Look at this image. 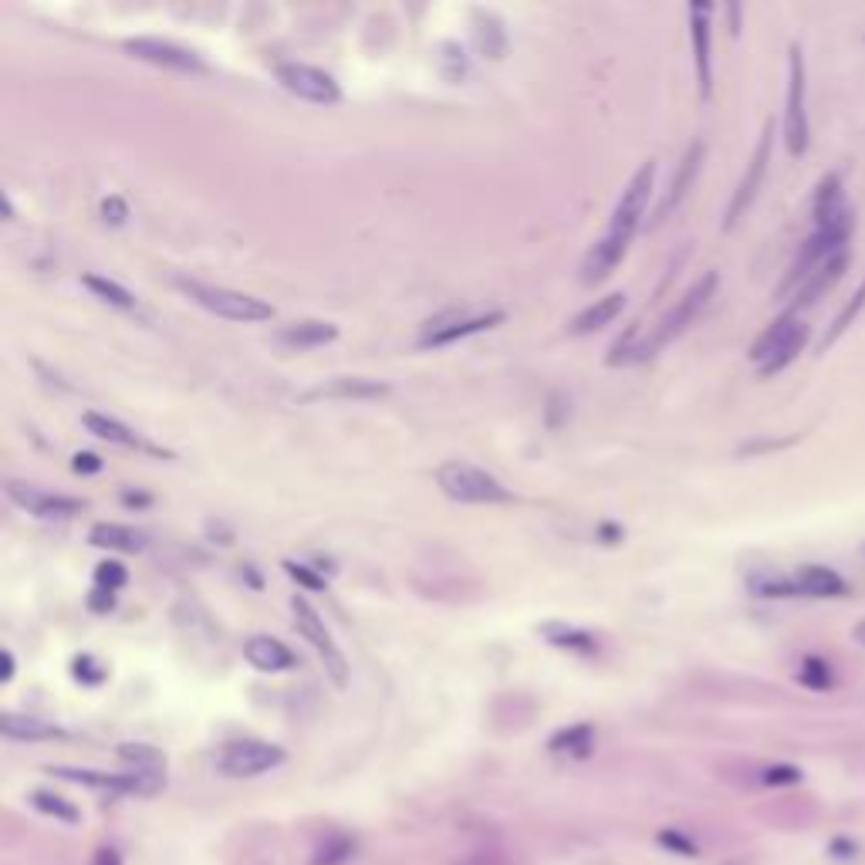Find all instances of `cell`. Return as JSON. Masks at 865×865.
<instances>
[{
  "mask_svg": "<svg viewBox=\"0 0 865 865\" xmlns=\"http://www.w3.org/2000/svg\"><path fill=\"white\" fill-rule=\"evenodd\" d=\"M653 183H656V163L649 159V163H642L636 169V176H632L629 186L622 190L605 234L595 240L592 251L585 254V261H582V281L585 284L605 281L615 267H619L622 257H626L632 237H636V230L642 227V217H646V210H649Z\"/></svg>",
  "mask_w": 865,
  "mask_h": 865,
  "instance_id": "1",
  "label": "cell"
},
{
  "mask_svg": "<svg viewBox=\"0 0 865 865\" xmlns=\"http://www.w3.org/2000/svg\"><path fill=\"white\" fill-rule=\"evenodd\" d=\"M808 325L801 321L795 311H784L764 328V335L751 345V362L757 365L761 376H778L781 369H788L798 359V352L808 342Z\"/></svg>",
  "mask_w": 865,
  "mask_h": 865,
  "instance_id": "2",
  "label": "cell"
},
{
  "mask_svg": "<svg viewBox=\"0 0 865 865\" xmlns=\"http://www.w3.org/2000/svg\"><path fill=\"white\" fill-rule=\"evenodd\" d=\"M717 284H720V274L717 271H707L703 278L693 284L690 291L683 294L676 305L666 311V318L656 325V332L649 338H639V349H636V362L649 359V355H656L663 345H670L673 338H680L686 328L693 325V321L700 318V311L710 305V298L717 294Z\"/></svg>",
  "mask_w": 865,
  "mask_h": 865,
  "instance_id": "3",
  "label": "cell"
},
{
  "mask_svg": "<svg viewBox=\"0 0 865 865\" xmlns=\"http://www.w3.org/2000/svg\"><path fill=\"white\" fill-rule=\"evenodd\" d=\"M176 288H180L190 301H196L200 308H207L210 315H217V318L244 321V325L274 318V308L267 305V301L254 298V294H244V291H234V288H220V284H203V281H193V278H176Z\"/></svg>",
  "mask_w": 865,
  "mask_h": 865,
  "instance_id": "4",
  "label": "cell"
},
{
  "mask_svg": "<svg viewBox=\"0 0 865 865\" xmlns=\"http://www.w3.org/2000/svg\"><path fill=\"white\" fill-rule=\"evenodd\" d=\"M436 484L450 501L460 504H507L511 501V490L487 470L474 467L467 460H447L436 470Z\"/></svg>",
  "mask_w": 865,
  "mask_h": 865,
  "instance_id": "5",
  "label": "cell"
},
{
  "mask_svg": "<svg viewBox=\"0 0 865 865\" xmlns=\"http://www.w3.org/2000/svg\"><path fill=\"white\" fill-rule=\"evenodd\" d=\"M291 612H294V626H298V632L305 636L311 646H315L318 659L325 663V673L332 676V683L342 690V686H349V663H345L342 649H338L335 636L328 632V626L321 622V615L315 612V605H311L305 595H294L291 599Z\"/></svg>",
  "mask_w": 865,
  "mask_h": 865,
  "instance_id": "6",
  "label": "cell"
},
{
  "mask_svg": "<svg viewBox=\"0 0 865 865\" xmlns=\"http://www.w3.org/2000/svg\"><path fill=\"white\" fill-rule=\"evenodd\" d=\"M784 146L791 156H805L808 149V112H805V55L801 44L788 51V109H784Z\"/></svg>",
  "mask_w": 865,
  "mask_h": 865,
  "instance_id": "7",
  "label": "cell"
},
{
  "mask_svg": "<svg viewBox=\"0 0 865 865\" xmlns=\"http://www.w3.org/2000/svg\"><path fill=\"white\" fill-rule=\"evenodd\" d=\"M771 146H774V122H764V132H761V139H757V146H754L751 163H747L744 176H740L737 190H734V196H730V203H727L724 230H734V227H737V220L744 217L747 207H751V203H754V196H757V190H761L764 176H768Z\"/></svg>",
  "mask_w": 865,
  "mask_h": 865,
  "instance_id": "8",
  "label": "cell"
},
{
  "mask_svg": "<svg viewBox=\"0 0 865 865\" xmlns=\"http://www.w3.org/2000/svg\"><path fill=\"white\" fill-rule=\"evenodd\" d=\"M278 764H284V751L278 744H264V740H234L217 757V768L227 778H257Z\"/></svg>",
  "mask_w": 865,
  "mask_h": 865,
  "instance_id": "9",
  "label": "cell"
},
{
  "mask_svg": "<svg viewBox=\"0 0 865 865\" xmlns=\"http://www.w3.org/2000/svg\"><path fill=\"white\" fill-rule=\"evenodd\" d=\"M278 82L288 88L291 95L305 98V102H315V105H332L342 98L338 92V82L328 71H321L315 65H305V61H284V65L274 68Z\"/></svg>",
  "mask_w": 865,
  "mask_h": 865,
  "instance_id": "10",
  "label": "cell"
},
{
  "mask_svg": "<svg viewBox=\"0 0 865 865\" xmlns=\"http://www.w3.org/2000/svg\"><path fill=\"white\" fill-rule=\"evenodd\" d=\"M7 497L24 507L34 517H44V521H65V517H75L85 511L82 497H65V494H51V490H41L34 484H21V480H7Z\"/></svg>",
  "mask_w": 865,
  "mask_h": 865,
  "instance_id": "11",
  "label": "cell"
},
{
  "mask_svg": "<svg viewBox=\"0 0 865 865\" xmlns=\"http://www.w3.org/2000/svg\"><path fill=\"white\" fill-rule=\"evenodd\" d=\"M122 48L129 51L132 58L139 61H149V65H159V68H173V71H190V75H203L207 65L193 55V51L180 48L173 41H159V38H129Z\"/></svg>",
  "mask_w": 865,
  "mask_h": 865,
  "instance_id": "12",
  "label": "cell"
},
{
  "mask_svg": "<svg viewBox=\"0 0 865 865\" xmlns=\"http://www.w3.org/2000/svg\"><path fill=\"white\" fill-rule=\"evenodd\" d=\"M710 4H690V38H693V61H697V88L700 98L710 102L713 95V68H710Z\"/></svg>",
  "mask_w": 865,
  "mask_h": 865,
  "instance_id": "13",
  "label": "cell"
},
{
  "mask_svg": "<svg viewBox=\"0 0 865 865\" xmlns=\"http://www.w3.org/2000/svg\"><path fill=\"white\" fill-rule=\"evenodd\" d=\"M838 224H855V213L845 203L842 176L825 173L815 193V227H838Z\"/></svg>",
  "mask_w": 865,
  "mask_h": 865,
  "instance_id": "14",
  "label": "cell"
},
{
  "mask_svg": "<svg viewBox=\"0 0 865 865\" xmlns=\"http://www.w3.org/2000/svg\"><path fill=\"white\" fill-rule=\"evenodd\" d=\"M703 156H707V146H703V142H693V146L686 149V156L680 159V166H676V176H673L670 190H666L663 203L656 207V224H663V220L683 203V196L690 193V186H693V180H697V173H700Z\"/></svg>",
  "mask_w": 865,
  "mask_h": 865,
  "instance_id": "15",
  "label": "cell"
},
{
  "mask_svg": "<svg viewBox=\"0 0 865 865\" xmlns=\"http://www.w3.org/2000/svg\"><path fill=\"white\" fill-rule=\"evenodd\" d=\"M389 386L386 382H376V379H362V376H338V379H328L321 386L308 389L301 396V403H315V399H379L386 396Z\"/></svg>",
  "mask_w": 865,
  "mask_h": 865,
  "instance_id": "16",
  "label": "cell"
},
{
  "mask_svg": "<svg viewBox=\"0 0 865 865\" xmlns=\"http://www.w3.org/2000/svg\"><path fill=\"white\" fill-rule=\"evenodd\" d=\"M504 321V311H490V315H477V318H453V321H440V325H430L426 335L419 338L423 349L430 345H450L457 338H467V335H477V332H487V328L501 325Z\"/></svg>",
  "mask_w": 865,
  "mask_h": 865,
  "instance_id": "17",
  "label": "cell"
},
{
  "mask_svg": "<svg viewBox=\"0 0 865 865\" xmlns=\"http://www.w3.org/2000/svg\"><path fill=\"white\" fill-rule=\"evenodd\" d=\"M791 578H795L798 595H805V599H842L849 592L845 578L828 565H801Z\"/></svg>",
  "mask_w": 865,
  "mask_h": 865,
  "instance_id": "18",
  "label": "cell"
},
{
  "mask_svg": "<svg viewBox=\"0 0 865 865\" xmlns=\"http://www.w3.org/2000/svg\"><path fill=\"white\" fill-rule=\"evenodd\" d=\"M244 656H247V663L261 673H281V670H291V666L298 663L291 649L274 636H251L244 642Z\"/></svg>",
  "mask_w": 865,
  "mask_h": 865,
  "instance_id": "19",
  "label": "cell"
},
{
  "mask_svg": "<svg viewBox=\"0 0 865 865\" xmlns=\"http://www.w3.org/2000/svg\"><path fill=\"white\" fill-rule=\"evenodd\" d=\"M338 338V328L332 325V321H291V325H284L278 332V342L288 345V349L294 352H305V349H318V345H328Z\"/></svg>",
  "mask_w": 865,
  "mask_h": 865,
  "instance_id": "20",
  "label": "cell"
},
{
  "mask_svg": "<svg viewBox=\"0 0 865 865\" xmlns=\"http://www.w3.org/2000/svg\"><path fill=\"white\" fill-rule=\"evenodd\" d=\"M845 267H849V251H842V254H835L832 261L828 264H822L818 267L815 274H811V278L801 284V288L795 291V305H791L788 311H795L798 315V308H808V305H815L818 298H822V294L832 288V284L842 278L845 274Z\"/></svg>",
  "mask_w": 865,
  "mask_h": 865,
  "instance_id": "21",
  "label": "cell"
},
{
  "mask_svg": "<svg viewBox=\"0 0 865 865\" xmlns=\"http://www.w3.org/2000/svg\"><path fill=\"white\" fill-rule=\"evenodd\" d=\"M82 423H85L88 433L98 436V440H105V443H115V447H129V450H153V453H156V447H149V443L142 440L139 433H132L126 423H119V419H112V416H105V413H95V409H88V413L82 416Z\"/></svg>",
  "mask_w": 865,
  "mask_h": 865,
  "instance_id": "22",
  "label": "cell"
},
{
  "mask_svg": "<svg viewBox=\"0 0 865 865\" xmlns=\"http://www.w3.org/2000/svg\"><path fill=\"white\" fill-rule=\"evenodd\" d=\"M622 308H626V294L615 291V294H605V298H599L595 305H588L582 315H578L572 321V328L568 332L572 335H592V332H602L605 325H612L615 318L622 315Z\"/></svg>",
  "mask_w": 865,
  "mask_h": 865,
  "instance_id": "23",
  "label": "cell"
},
{
  "mask_svg": "<svg viewBox=\"0 0 865 865\" xmlns=\"http://www.w3.org/2000/svg\"><path fill=\"white\" fill-rule=\"evenodd\" d=\"M88 541L95 548H109V551H126V555H136V551L146 548V534L129 528V524H115V521H102L88 531Z\"/></svg>",
  "mask_w": 865,
  "mask_h": 865,
  "instance_id": "24",
  "label": "cell"
},
{
  "mask_svg": "<svg viewBox=\"0 0 865 865\" xmlns=\"http://www.w3.org/2000/svg\"><path fill=\"white\" fill-rule=\"evenodd\" d=\"M0 730H4V737H11V740L61 737V730L55 724H44V720H38V717H21V713H4V717H0Z\"/></svg>",
  "mask_w": 865,
  "mask_h": 865,
  "instance_id": "25",
  "label": "cell"
},
{
  "mask_svg": "<svg viewBox=\"0 0 865 865\" xmlns=\"http://www.w3.org/2000/svg\"><path fill=\"white\" fill-rule=\"evenodd\" d=\"M474 38H477V48L484 51L487 58H504L507 34L501 28V21L490 11H474Z\"/></svg>",
  "mask_w": 865,
  "mask_h": 865,
  "instance_id": "26",
  "label": "cell"
},
{
  "mask_svg": "<svg viewBox=\"0 0 865 865\" xmlns=\"http://www.w3.org/2000/svg\"><path fill=\"white\" fill-rule=\"evenodd\" d=\"M747 585H751V592L761 595V599H798L795 578L774 572V568H761V572H754L751 578H747Z\"/></svg>",
  "mask_w": 865,
  "mask_h": 865,
  "instance_id": "27",
  "label": "cell"
},
{
  "mask_svg": "<svg viewBox=\"0 0 865 865\" xmlns=\"http://www.w3.org/2000/svg\"><path fill=\"white\" fill-rule=\"evenodd\" d=\"M82 284L95 294V298H102L105 305H112L119 311H139V298L132 291L122 288V284H115L109 278H98V274H85Z\"/></svg>",
  "mask_w": 865,
  "mask_h": 865,
  "instance_id": "28",
  "label": "cell"
},
{
  "mask_svg": "<svg viewBox=\"0 0 865 865\" xmlns=\"http://www.w3.org/2000/svg\"><path fill=\"white\" fill-rule=\"evenodd\" d=\"M592 744H595V730L588 724L565 727L548 740L551 754H568V757H585L588 751H592Z\"/></svg>",
  "mask_w": 865,
  "mask_h": 865,
  "instance_id": "29",
  "label": "cell"
},
{
  "mask_svg": "<svg viewBox=\"0 0 865 865\" xmlns=\"http://www.w3.org/2000/svg\"><path fill=\"white\" fill-rule=\"evenodd\" d=\"M541 636H545L548 642H555V646L561 649H575V653H595V642L588 632L582 629H572L568 622H548V626H541Z\"/></svg>",
  "mask_w": 865,
  "mask_h": 865,
  "instance_id": "30",
  "label": "cell"
},
{
  "mask_svg": "<svg viewBox=\"0 0 865 865\" xmlns=\"http://www.w3.org/2000/svg\"><path fill=\"white\" fill-rule=\"evenodd\" d=\"M862 308H865V281L859 284V291H855V298L849 301V305H845V308L835 315L832 328H828L825 338H822V345H818V352H828V349H832V345L838 342V338H842V335L852 328V321L859 318V311H862Z\"/></svg>",
  "mask_w": 865,
  "mask_h": 865,
  "instance_id": "31",
  "label": "cell"
},
{
  "mask_svg": "<svg viewBox=\"0 0 865 865\" xmlns=\"http://www.w3.org/2000/svg\"><path fill=\"white\" fill-rule=\"evenodd\" d=\"M355 855V842L352 838H345V835H332V838H325V842L318 845V852H315V865H345Z\"/></svg>",
  "mask_w": 865,
  "mask_h": 865,
  "instance_id": "32",
  "label": "cell"
},
{
  "mask_svg": "<svg viewBox=\"0 0 865 865\" xmlns=\"http://www.w3.org/2000/svg\"><path fill=\"white\" fill-rule=\"evenodd\" d=\"M798 680L808 686V690H832L835 686V673L832 666L825 663L822 656H808L798 670Z\"/></svg>",
  "mask_w": 865,
  "mask_h": 865,
  "instance_id": "33",
  "label": "cell"
},
{
  "mask_svg": "<svg viewBox=\"0 0 865 865\" xmlns=\"http://www.w3.org/2000/svg\"><path fill=\"white\" fill-rule=\"evenodd\" d=\"M31 805L38 808V811H44V815H55V818H61V822H68V825H75L78 818V808L71 805V801H65V798H58V795H51V791H34L31 795Z\"/></svg>",
  "mask_w": 865,
  "mask_h": 865,
  "instance_id": "34",
  "label": "cell"
},
{
  "mask_svg": "<svg viewBox=\"0 0 865 865\" xmlns=\"http://www.w3.org/2000/svg\"><path fill=\"white\" fill-rule=\"evenodd\" d=\"M119 757L132 764V771H163V754L146 744H122Z\"/></svg>",
  "mask_w": 865,
  "mask_h": 865,
  "instance_id": "35",
  "label": "cell"
},
{
  "mask_svg": "<svg viewBox=\"0 0 865 865\" xmlns=\"http://www.w3.org/2000/svg\"><path fill=\"white\" fill-rule=\"evenodd\" d=\"M801 781V771L795 764H771V768L761 771V784L764 788H791V784Z\"/></svg>",
  "mask_w": 865,
  "mask_h": 865,
  "instance_id": "36",
  "label": "cell"
},
{
  "mask_svg": "<svg viewBox=\"0 0 865 865\" xmlns=\"http://www.w3.org/2000/svg\"><path fill=\"white\" fill-rule=\"evenodd\" d=\"M95 582H98V588H109V592H119V588L129 582V572L119 565V561H102V565L95 568Z\"/></svg>",
  "mask_w": 865,
  "mask_h": 865,
  "instance_id": "37",
  "label": "cell"
},
{
  "mask_svg": "<svg viewBox=\"0 0 865 865\" xmlns=\"http://www.w3.org/2000/svg\"><path fill=\"white\" fill-rule=\"evenodd\" d=\"M828 855H832L835 862H855L859 859V842H852L849 835H835L832 842H828Z\"/></svg>",
  "mask_w": 865,
  "mask_h": 865,
  "instance_id": "38",
  "label": "cell"
},
{
  "mask_svg": "<svg viewBox=\"0 0 865 865\" xmlns=\"http://www.w3.org/2000/svg\"><path fill=\"white\" fill-rule=\"evenodd\" d=\"M659 845H666V849H673L676 855H700L697 842L693 838H686L683 832H659Z\"/></svg>",
  "mask_w": 865,
  "mask_h": 865,
  "instance_id": "39",
  "label": "cell"
},
{
  "mask_svg": "<svg viewBox=\"0 0 865 865\" xmlns=\"http://www.w3.org/2000/svg\"><path fill=\"white\" fill-rule=\"evenodd\" d=\"M126 217H129L126 200H119V196H105V200H102V220H105V224L119 227V224H126Z\"/></svg>",
  "mask_w": 865,
  "mask_h": 865,
  "instance_id": "40",
  "label": "cell"
},
{
  "mask_svg": "<svg viewBox=\"0 0 865 865\" xmlns=\"http://www.w3.org/2000/svg\"><path fill=\"white\" fill-rule=\"evenodd\" d=\"M284 572H288L294 582H301L305 588H325V582L321 578H315L308 572V565H298V561H284Z\"/></svg>",
  "mask_w": 865,
  "mask_h": 865,
  "instance_id": "41",
  "label": "cell"
},
{
  "mask_svg": "<svg viewBox=\"0 0 865 865\" xmlns=\"http://www.w3.org/2000/svg\"><path fill=\"white\" fill-rule=\"evenodd\" d=\"M75 673H78V680H88V683H98L105 676L102 666H95L92 656H78L75 659Z\"/></svg>",
  "mask_w": 865,
  "mask_h": 865,
  "instance_id": "42",
  "label": "cell"
},
{
  "mask_svg": "<svg viewBox=\"0 0 865 865\" xmlns=\"http://www.w3.org/2000/svg\"><path fill=\"white\" fill-rule=\"evenodd\" d=\"M88 609H92V612H112L115 609V592H109V588H95V592L88 595Z\"/></svg>",
  "mask_w": 865,
  "mask_h": 865,
  "instance_id": "43",
  "label": "cell"
},
{
  "mask_svg": "<svg viewBox=\"0 0 865 865\" xmlns=\"http://www.w3.org/2000/svg\"><path fill=\"white\" fill-rule=\"evenodd\" d=\"M71 467H75V474H98V470H102V460H98L95 453H75Z\"/></svg>",
  "mask_w": 865,
  "mask_h": 865,
  "instance_id": "44",
  "label": "cell"
},
{
  "mask_svg": "<svg viewBox=\"0 0 865 865\" xmlns=\"http://www.w3.org/2000/svg\"><path fill=\"white\" fill-rule=\"evenodd\" d=\"M92 865H122V859H119V852H115V849H98Z\"/></svg>",
  "mask_w": 865,
  "mask_h": 865,
  "instance_id": "45",
  "label": "cell"
},
{
  "mask_svg": "<svg viewBox=\"0 0 865 865\" xmlns=\"http://www.w3.org/2000/svg\"><path fill=\"white\" fill-rule=\"evenodd\" d=\"M0 663H4V676H0V680L11 683V680H14V656L7 653V649H4V653H0Z\"/></svg>",
  "mask_w": 865,
  "mask_h": 865,
  "instance_id": "46",
  "label": "cell"
},
{
  "mask_svg": "<svg viewBox=\"0 0 865 865\" xmlns=\"http://www.w3.org/2000/svg\"><path fill=\"white\" fill-rule=\"evenodd\" d=\"M0 203H4V220H14V207H11V196L0 193Z\"/></svg>",
  "mask_w": 865,
  "mask_h": 865,
  "instance_id": "47",
  "label": "cell"
},
{
  "mask_svg": "<svg viewBox=\"0 0 865 865\" xmlns=\"http://www.w3.org/2000/svg\"><path fill=\"white\" fill-rule=\"evenodd\" d=\"M852 639H855V642H862V646H865V619L852 629Z\"/></svg>",
  "mask_w": 865,
  "mask_h": 865,
  "instance_id": "48",
  "label": "cell"
},
{
  "mask_svg": "<svg viewBox=\"0 0 865 865\" xmlns=\"http://www.w3.org/2000/svg\"><path fill=\"white\" fill-rule=\"evenodd\" d=\"M862 555H865V545H862Z\"/></svg>",
  "mask_w": 865,
  "mask_h": 865,
  "instance_id": "49",
  "label": "cell"
}]
</instances>
